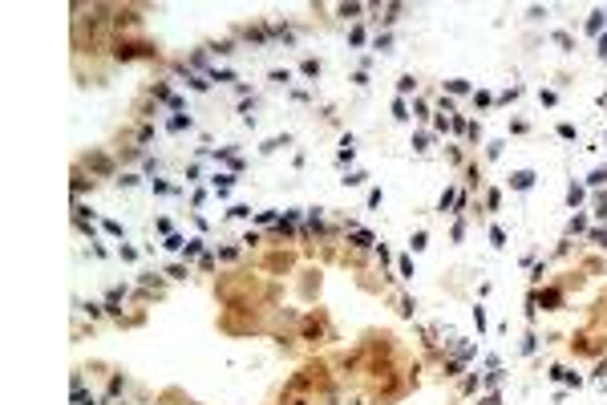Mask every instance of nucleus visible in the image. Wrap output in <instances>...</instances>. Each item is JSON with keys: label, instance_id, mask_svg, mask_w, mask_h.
Returning <instances> with one entry per match:
<instances>
[{"label": "nucleus", "instance_id": "obj_1", "mask_svg": "<svg viewBox=\"0 0 607 405\" xmlns=\"http://www.w3.org/2000/svg\"><path fill=\"white\" fill-rule=\"evenodd\" d=\"M530 183H534V174H530V171H518V174H514V187H518V190H526Z\"/></svg>", "mask_w": 607, "mask_h": 405}]
</instances>
